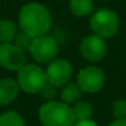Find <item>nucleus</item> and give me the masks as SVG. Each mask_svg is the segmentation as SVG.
<instances>
[{
	"label": "nucleus",
	"instance_id": "nucleus-1",
	"mask_svg": "<svg viewBox=\"0 0 126 126\" xmlns=\"http://www.w3.org/2000/svg\"><path fill=\"white\" fill-rule=\"evenodd\" d=\"M51 14L42 4L29 3L24 5L19 13L20 29L32 37L46 35L51 29Z\"/></svg>",
	"mask_w": 126,
	"mask_h": 126
},
{
	"label": "nucleus",
	"instance_id": "nucleus-2",
	"mask_svg": "<svg viewBox=\"0 0 126 126\" xmlns=\"http://www.w3.org/2000/svg\"><path fill=\"white\" fill-rule=\"evenodd\" d=\"M42 126H73L76 117L73 110L63 101H46L38 110Z\"/></svg>",
	"mask_w": 126,
	"mask_h": 126
},
{
	"label": "nucleus",
	"instance_id": "nucleus-3",
	"mask_svg": "<svg viewBox=\"0 0 126 126\" xmlns=\"http://www.w3.org/2000/svg\"><path fill=\"white\" fill-rule=\"evenodd\" d=\"M119 16L115 11L110 9L96 10L90 19V29L94 35L106 40L111 38L117 33L119 30Z\"/></svg>",
	"mask_w": 126,
	"mask_h": 126
},
{
	"label": "nucleus",
	"instance_id": "nucleus-4",
	"mask_svg": "<svg viewBox=\"0 0 126 126\" xmlns=\"http://www.w3.org/2000/svg\"><path fill=\"white\" fill-rule=\"evenodd\" d=\"M17 84L20 89L29 94L40 93L47 84L46 72L36 64H25L17 71Z\"/></svg>",
	"mask_w": 126,
	"mask_h": 126
},
{
	"label": "nucleus",
	"instance_id": "nucleus-5",
	"mask_svg": "<svg viewBox=\"0 0 126 126\" xmlns=\"http://www.w3.org/2000/svg\"><path fill=\"white\" fill-rule=\"evenodd\" d=\"M30 53L32 58L38 63H49L56 59L58 54V45L56 40L47 33L37 36L33 37L32 45L30 47Z\"/></svg>",
	"mask_w": 126,
	"mask_h": 126
},
{
	"label": "nucleus",
	"instance_id": "nucleus-6",
	"mask_svg": "<svg viewBox=\"0 0 126 126\" xmlns=\"http://www.w3.org/2000/svg\"><path fill=\"white\" fill-rule=\"evenodd\" d=\"M77 84L83 93H98L103 89L105 84V73L103 72V69L95 66L84 67L78 73Z\"/></svg>",
	"mask_w": 126,
	"mask_h": 126
},
{
	"label": "nucleus",
	"instance_id": "nucleus-7",
	"mask_svg": "<svg viewBox=\"0 0 126 126\" xmlns=\"http://www.w3.org/2000/svg\"><path fill=\"white\" fill-rule=\"evenodd\" d=\"M45 72L47 83L54 85L56 88H62L64 84L71 82V78L73 76V68L71 63L63 58H57L49 62Z\"/></svg>",
	"mask_w": 126,
	"mask_h": 126
},
{
	"label": "nucleus",
	"instance_id": "nucleus-8",
	"mask_svg": "<svg viewBox=\"0 0 126 126\" xmlns=\"http://www.w3.org/2000/svg\"><path fill=\"white\" fill-rule=\"evenodd\" d=\"M82 56L89 62H100L104 59L108 52V46L104 38L96 35H89L84 37L79 46Z\"/></svg>",
	"mask_w": 126,
	"mask_h": 126
},
{
	"label": "nucleus",
	"instance_id": "nucleus-9",
	"mask_svg": "<svg viewBox=\"0 0 126 126\" xmlns=\"http://www.w3.org/2000/svg\"><path fill=\"white\" fill-rule=\"evenodd\" d=\"M25 52L14 43H0V67L8 71H19L25 66Z\"/></svg>",
	"mask_w": 126,
	"mask_h": 126
},
{
	"label": "nucleus",
	"instance_id": "nucleus-10",
	"mask_svg": "<svg viewBox=\"0 0 126 126\" xmlns=\"http://www.w3.org/2000/svg\"><path fill=\"white\" fill-rule=\"evenodd\" d=\"M20 87L16 80L11 78L0 79V106L11 104L19 95Z\"/></svg>",
	"mask_w": 126,
	"mask_h": 126
},
{
	"label": "nucleus",
	"instance_id": "nucleus-11",
	"mask_svg": "<svg viewBox=\"0 0 126 126\" xmlns=\"http://www.w3.org/2000/svg\"><path fill=\"white\" fill-rule=\"evenodd\" d=\"M83 92L80 90L79 85L77 83L73 82H68L67 84H64L61 88V99L63 103L66 104H76L77 101L80 100Z\"/></svg>",
	"mask_w": 126,
	"mask_h": 126
},
{
	"label": "nucleus",
	"instance_id": "nucleus-12",
	"mask_svg": "<svg viewBox=\"0 0 126 126\" xmlns=\"http://www.w3.org/2000/svg\"><path fill=\"white\" fill-rule=\"evenodd\" d=\"M69 10L77 17H84L94 11L93 0H69Z\"/></svg>",
	"mask_w": 126,
	"mask_h": 126
},
{
	"label": "nucleus",
	"instance_id": "nucleus-13",
	"mask_svg": "<svg viewBox=\"0 0 126 126\" xmlns=\"http://www.w3.org/2000/svg\"><path fill=\"white\" fill-rule=\"evenodd\" d=\"M16 32V25L11 20H0V43H13Z\"/></svg>",
	"mask_w": 126,
	"mask_h": 126
},
{
	"label": "nucleus",
	"instance_id": "nucleus-14",
	"mask_svg": "<svg viewBox=\"0 0 126 126\" xmlns=\"http://www.w3.org/2000/svg\"><path fill=\"white\" fill-rule=\"evenodd\" d=\"M76 121H82V120H88L90 119L92 114H93V106L88 101H77L73 106H72Z\"/></svg>",
	"mask_w": 126,
	"mask_h": 126
},
{
	"label": "nucleus",
	"instance_id": "nucleus-15",
	"mask_svg": "<svg viewBox=\"0 0 126 126\" xmlns=\"http://www.w3.org/2000/svg\"><path fill=\"white\" fill-rule=\"evenodd\" d=\"M0 126H25V121L19 112L11 110L0 115Z\"/></svg>",
	"mask_w": 126,
	"mask_h": 126
},
{
	"label": "nucleus",
	"instance_id": "nucleus-16",
	"mask_svg": "<svg viewBox=\"0 0 126 126\" xmlns=\"http://www.w3.org/2000/svg\"><path fill=\"white\" fill-rule=\"evenodd\" d=\"M32 41H33V37L21 30V31L16 32L13 43H14L16 47H19L20 49H22V51L25 52V51H30V47H31V45H32Z\"/></svg>",
	"mask_w": 126,
	"mask_h": 126
},
{
	"label": "nucleus",
	"instance_id": "nucleus-17",
	"mask_svg": "<svg viewBox=\"0 0 126 126\" xmlns=\"http://www.w3.org/2000/svg\"><path fill=\"white\" fill-rule=\"evenodd\" d=\"M112 115L115 119H126V100L119 99L112 103Z\"/></svg>",
	"mask_w": 126,
	"mask_h": 126
},
{
	"label": "nucleus",
	"instance_id": "nucleus-18",
	"mask_svg": "<svg viewBox=\"0 0 126 126\" xmlns=\"http://www.w3.org/2000/svg\"><path fill=\"white\" fill-rule=\"evenodd\" d=\"M40 95L41 98L45 100V101H52L54 100V98L57 96V88L49 83H47L40 92Z\"/></svg>",
	"mask_w": 126,
	"mask_h": 126
},
{
	"label": "nucleus",
	"instance_id": "nucleus-19",
	"mask_svg": "<svg viewBox=\"0 0 126 126\" xmlns=\"http://www.w3.org/2000/svg\"><path fill=\"white\" fill-rule=\"evenodd\" d=\"M73 126H99L95 121L88 119V120H82V121H76Z\"/></svg>",
	"mask_w": 126,
	"mask_h": 126
},
{
	"label": "nucleus",
	"instance_id": "nucleus-20",
	"mask_svg": "<svg viewBox=\"0 0 126 126\" xmlns=\"http://www.w3.org/2000/svg\"><path fill=\"white\" fill-rule=\"evenodd\" d=\"M109 126H126V119H115Z\"/></svg>",
	"mask_w": 126,
	"mask_h": 126
}]
</instances>
